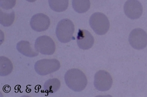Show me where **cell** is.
Masks as SVG:
<instances>
[{
    "mask_svg": "<svg viewBox=\"0 0 147 97\" xmlns=\"http://www.w3.org/2000/svg\"><path fill=\"white\" fill-rule=\"evenodd\" d=\"M64 79L67 86L77 92L84 90L88 84L86 76L79 69L72 68L68 70L65 73Z\"/></svg>",
    "mask_w": 147,
    "mask_h": 97,
    "instance_id": "6da1fadb",
    "label": "cell"
},
{
    "mask_svg": "<svg viewBox=\"0 0 147 97\" xmlns=\"http://www.w3.org/2000/svg\"><path fill=\"white\" fill-rule=\"evenodd\" d=\"M74 25L71 20L63 19L57 25L55 31L57 37L61 43H68L74 39Z\"/></svg>",
    "mask_w": 147,
    "mask_h": 97,
    "instance_id": "7a4b0ae2",
    "label": "cell"
},
{
    "mask_svg": "<svg viewBox=\"0 0 147 97\" xmlns=\"http://www.w3.org/2000/svg\"><path fill=\"white\" fill-rule=\"evenodd\" d=\"M89 25L97 35H103L108 31L110 26L108 17L102 13H95L89 19Z\"/></svg>",
    "mask_w": 147,
    "mask_h": 97,
    "instance_id": "3957f363",
    "label": "cell"
},
{
    "mask_svg": "<svg viewBox=\"0 0 147 97\" xmlns=\"http://www.w3.org/2000/svg\"><path fill=\"white\" fill-rule=\"evenodd\" d=\"M61 63L56 59H43L35 64V70L38 75L44 76L51 74L59 70Z\"/></svg>",
    "mask_w": 147,
    "mask_h": 97,
    "instance_id": "277c9868",
    "label": "cell"
},
{
    "mask_svg": "<svg viewBox=\"0 0 147 97\" xmlns=\"http://www.w3.org/2000/svg\"><path fill=\"white\" fill-rule=\"evenodd\" d=\"M35 48L43 55H52L55 52L56 45L50 36H41L36 38Z\"/></svg>",
    "mask_w": 147,
    "mask_h": 97,
    "instance_id": "5b68a950",
    "label": "cell"
},
{
    "mask_svg": "<svg viewBox=\"0 0 147 97\" xmlns=\"http://www.w3.org/2000/svg\"><path fill=\"white\" fill-rule=\"evenodd\" d=\"M129 44L136 50H142L147 45V33L142 28H135L129 36Z\"/></svg>",
    "mask_w": 147,
    "mask_h": 97,
    "instance_id": "8992f818",
    "label": "cell"
},
{
    "mask_svg": "<svg viewBox=\"0 0 147 97\" xmlns=\"http://www.w3.org/2000/svg\"><path fill=\"white\" fill-rule=\"evenodd\" d=\"M95 88L101 92L108 91L111 88L113 78L109 73L105 70H99L94 76Z\"/></svg>",
    "mask_w": 147,
    "mask_h": 97,
    "instance_id": "52a82bcc",
    "label": "cell"
},
{
    "mask_svg": "<svg viewBox=\"0 0 147 97\" xmlns=\"http://www.w3.org/2000/svg\"><path fill=\"white\" fill-rule=\"evenodd\" d=\"M124 11L127 17L136 19L142 15L143 6L138 0H128L125 3Z\"/></svg>",
    "mask_w": 147,
    "mask_h": 97,
    "instance_id": "ba28073f",
    "label": "cell"
},
{
    "mask_svg": "<svg viewBox=\"0 0 147 97\" xmlns=\"http://www.w3.org/2000/svg\"><path fill=\"white\" fill-rule=\"evenodd\" d=\"M50 25L51 20L48 16L43 13H37L32 16L30 21V26L34 31L41 32L47 29Z\"/></svg>",
    "mask_w": 147,
    "mask_h": 97,
    "instance_id": "9c48e42d",
    "label": "cell"
},
{
    "mask_svg": "<svg viewBox=\"0 0 147 97\" xmlns=\"http://www.w3.org/2000/svg\"><path fill=\"white\" fill-rule=\"evenodd\" d=\"M94 38L88 30L79 29L77 35V43L82 50H88L94 45Z\"/></svg>",
    "mask_w": 147,
    "mask_h": 97,
    "instance_id": "30bf717a",
    "label": "cell"
},
{
    "mask_svg": "<svg viewBox=\"0 0 147 97\" xmlns=\"http://www.w3.org/2000/svg\"><path fill=\"white\" fill-rule=\"evenodd\" d=\"M18 51L28 57H35L38 55V52L33 48L30 43L28 41H20L16 45Z\"/></svg>",
    "mask_w": 147,
    "mask_h": 97,
    "instance_id": "8fae6325",
    "label": "cell"
},
{
    "mask_svg": "<svg viewBox=\"0 0 147 97\" xmlns=\"http://www.w3.org/2000/svg\"><path fill=\"white\" fill-rule=\"evenodd\" d=\"M13 71V64L5 56L0 57V75L7 76Z\"/></svg>",
    "mask_w": 147,
    "mask_h": 97,
    "instance_id": "7c38bea8",
    "label": "cell"
},
{
    "mask_svg": "<svg viewBox=\"0 0 147 97\" xmlns=\"http://www.w3.org/2000/svg\"><path fill=\"white\" fill-rule=\"evenodd\" d=\"M43 88L48 94L54 93L61 88V82L57 78H51L45 82Z\"/></svg>",
    "mask_w": 147,
    "mask_h": 97,
    "instance_id": "4fadbf2b",
    "label": "cell"
},
{
    "mask_svg": "<svg viewBox=\"0 0 147 97\" xmlns=\"http://www.w3.org/2000/svg\"><path fill=\"white\" fill-rule=\"evenodd\" d=\"M72 5L74 9L79 13L88 11L91 6L90 0H72Z\"/></svg>",
    "mask_w": 147,
    "mask_h": 97,
    "instance_id": "5bb4252c",
    "label": "cell"
},
{
    "mask_svg": "<svg viewBox=\"0 0 147 97\" xmlns=\"http://www.w3.org/2000/svg\"><path fill=\"white\" fill-rule=\"evenodd\" d=\"M50 8L55 12H62L67 9L69 0H49Z\"/></svg>",
    "mask_w": 147,
    "mask_h": 97,
    "instance_id": "9a60e30c",
    "label": "cell"
},
{
    "mask_svg": "<svg viewBox=\"0 0 147 97\" xmlns=\"http://www.w3.org/2000/svg\"><path fill=\"white\" fill-rule=\"evenodd\" d=\"M15 18V12L12 11L9 13H5L3 11H0V23L4 26H11L14 22Z\"/></svg>",
    "mask_w": 147,
    "mask_h": 97,
    "instance_id": "2e32d148",
    "label": "cell"
},
{
    "mask_svg": "<svg viewBox=\"0 0 147 97\" xmlns=\"http://www.w3.org/2000/svg\"><path fill=\"white\" fill-rule=\"evenodd\" d=\"M16 0H0V6L5 9H11L16 5Z\"/></svg>",
    "mask_w": 147,
    "mask_h": 97,
    "instance_id": "e0dca14e",
    "label": "cell"
},
{
    "mask_svg": "<svg viewBox=\"0 0 147 97\" xmlns=\"http://www.w3.org/2000/svg\"><path fill=\"white\" fill-rule=\"evenodd\" d=\"M26 1H28V2H35L36 0H26Z\"/></svg>",
    "mask_w": 147,
    "mask_h": 97,
    "instance_id": "ac0fdd59",
    "label": "cell"
}]
</instances>
